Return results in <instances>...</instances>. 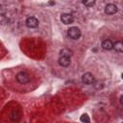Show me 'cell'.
Segmentation results:
<instances>
[{
	"label": "cell",
	"mask_w": 123,
	"mask_h": 123,
	"mask_svg": "<svg viewBox=\"0 0 123 123\" xmlns=\"http://www.w3.org/2000/svg\"><path fill=\"white\" fill-rule=\"evenodd\" d=\"M67 36L71 39H78L81 37V31L77 27H70L67 30Z\"/></svg>",
	"instance_id": "1"
},
{
	"label": "cell",
	"mask_w": 123,
	"mask_h": 123,
	"mask_svg": "<svg viewBox=\"0 0 123 123\" xmlns=\"http://www.w3.org/2000/svg\"><path fill=\"white\" fill-rule=\"evenodd\" d=\"M15 78H16V81L19 84H22V85H25V84H27L30 81L29 75L27 73H25V72H19V73H17V75L15 76Z\"/></svg>",
	"instance_id": "2"
},
{
	"label": "cell",
	"mask_w": 123,
	"mask_h": 123,
	"mask_svg": "<svg viewBox=\"0 0 123 123\" xmlns=\"http://www.w3.org/2000/svg\"><path fill=\"white\" fill-rule=\"evenodd\" d=\"M82 82L86 85H93L95 80H94V77L91 73L87 72V73H85L83 76H82Z\"/></svg>",
	"instance_id": "3"
},
{
	"label": "cell",
	"mask_w": 123,
	"mask_h": 123,
	"mask_svg": "<svg viewBox=\"0 0 123 123\" xmlns=\"http://www.w3.org/2000/svg\"><path fill=\"white\" fill-rule=\"evenodd\" d=\"M38 20L34 16H30L26 19V26L28 28H37L38 26Z\"/></svg>",
	"instance_id": "4"
},
{
	"label": "cell",
	"mask_w": 123,
	"mask_h": 123,
	"mask_svg": "<svg viewBox=\"0 0 123 123\" xmlns=\"http://www.w3.org/2000/svg\"><path fill=\"white\" fill-rule=\"evenodd\" d=\"M61 20H62V22L63 24L68 25V24L73 23L74 17H73V15L70 14V13H63V14H62V16H61Z\"/></svg>",
	"instance_id": "5"
},
{
	"label": "cell",
	"mask_w": 123,
	"mask_h": 123,
	"mask_svg": "<svg viewBox=\"0 0 123 123\" xmlns=\"http://www.w3.org/2000/svg\"><path fill=\"white\" fill-rule=\"evenodd\" d=\"M117 12V7L114 4H108L105 7V12L107 14H113Z\"/></svg>",
	"instance_id": "6"
},
{
	"label": "cell",
	"mask_w": 123,
	"mask_h": 123,
	"mask_svg": "<svg viewBox=\"0 0 123 123\" xmlns=\"http://www.w3.org/2000/svg\"><path fill=\"white\" fill-rule=\"evenodd\" d=\"M59 64L63 66V67H66L70 64V59L69 57H64V56H61V58L59 59Z\"/></svg>",
	"instance_id": "7"
},
{
	"label": "cell",
	"mask_w": 123,
	"mask_h": 123,
	"mask_svg": "<svg viewBox=\"0 0 123 123\" xmlns=\"http://www.w3.org/2000/svg\"><path fill=\"white\" fill-rule=\"evenodd\" d=\"M102 48L104 50H111L113 48V43L111 39H105L102 42Z\"/></svg>",
	"instance_id": "8"
},
{
	"label": "cell",
	"mask_w": 123,
	"mask_h": 123,
	"mask_svg": "<svg viewBox=\"0 0 123 123\" xmlns=\"http://www.w3.org/2000/svg\"><path fill=\"white\" fill-rule=\"evenodd\" d=\"M113 48L115 49V51L119 53H123V41H116L113 44Z\"/></svg>",
	"instance_id": "9"
},
{
	"label": "cell",
	"mask_w": 123,
	"mask_h": 123,
	"mask_svg": "<svg viewBox=\"0 0 123 123\" xmlns=\"http://www.w3.org/2000/svg\"><path fill=\"white\" fill-rule=\"evenodd\" d=\"M72 55V51L69 50L68 48H63L62 50H61V56H64V57H69Z\"/></svg>",
	"instance_id": "10"
},
{
	"label": "cell",
	"mask_w": 123,
	"mask_h": 123,
	"mask_svg": "<svg viewBox=\"0 0 123 123\" xmlns=\"http://www.w3.org/2000/svg\"><path fill=\"white\" fill-rule=\"evenodd\" d=\"M95 1L96 0H83L82 2L86 7H92L95 4Z\"/></svg>",
	"instance_id": "11"
},
{
	"label": "cell",
	"mask_w": 123,
	"mask_h": 123,
	"mask_svg": "<svg viewBox=\"0 0 123 123\" xmlns=\"http://www.w3.org/2000/svg\"><path fill=\"white\" fill-rule=\"evenodd\" d=\"M80 120H81L82 122H85V123H88V122H90V119H89V117H88V115H87L86 113L83 114V115L81 116Z\"/></svg>",
	"instance_id": "12"
},
{
	"label": "cell",
	"mask_w": 123,
	"mask_h": 123,
	"mask_svg": "<svg viewBox=\"0 0 123 123\" xmlns=\"http://www.w3.org/2000/svg\"><path fill=\"white\" fill-rule=\"evenodd\" d=\"M93 86H94V87H95L96 89H100V88H102V87L104 86V84H103L102 82H101V83H100V82H96V83L94 82V85H93Z\"/></svg>",
	"instance_id": "13"
},
{
	"label": "cell",
	"mask_w": 123,
	"mask_h": 123,
	"mask_svg": "<svg viewBox=\"0 0 123 123\" xmlns=\"http://www.w3.org/2000/svg\"><path fill=\"white\" fill-rule=\"evenodd\" d=\"M120 103H121V105H123V95L120 97Z\"/></svg>",
	"instance_id": "14"
},
{
	"label": "cell",
	"mask_w": 123,
	"mask_h": 123,
	"mask_svg": "<svg viewBox=\"0 0 123 123\" xmlns=\"http://www.w3.org/2000/svg\"><path fill=\"white\" fill-rule=\"evenodd\" d=\"M121 76H122V79H123V73H122V75H121Z\"/></svg>",
	"instance_id": "15"
}]
</instances>
